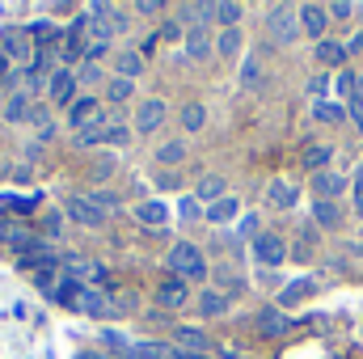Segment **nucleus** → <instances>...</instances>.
I'll use <instances>...</instances> for the list:
<instances>
[{
  "label": "nucleus",
  "mask_w": 363,
  "mask_h": 359,
  "mask_svg": "<svg viewBox=\"0 0 363 359\" xmlns=\"http://www.w3.org/2000/svg\"><path fill=\"white\" fill-rule=\"evenodd\" d=\"M165 263H169V270H174L178 279H203V275H207V263H203L199 245H190V241H178Z\"/></svg>",
  "instance_id": "f257e3e1"
},
{
  "label": "nucleus",
  "mask_w": 363,
  "mask_h": 359,
  "mask_svg": "<svg viewBox=\"0 0 363 359\" xmlns=\"http://www.w3.org/2000/svg\"><path fill=\"white\" fill-rule=\"evenodd\" d=\"M64 211H68V220L81 224V228H97V224H106V207H101L93 194H68Z\"/></svg>",
  "instance_id": "f03ea898"
},
{
  "label": "nucleus",
  "mask_w": 363,
  "mask_h": 359,
  "mask_svg": "<svg viewBox=\"0 0 363 359\" xmlns=\"http://www.w3.org/2000/svg\"><path fill=\"white\" fill-rule=\"evenodd\" d=\"M267 30H271L274 43H296V38H300V9H291V4H274L271 17H267Z\"/></svg>",
  "instance_id": "7ed1b4c3"
},
{
  "label": "nucleus",
  "mask_w": 363,
  "mask_h": 359,
  "mask_svg": "<svg viewBox=\"0 0 363 359\" xmlns=\"http://www.w3.org/2000/svg\"><path fill=\"white\" fill-rule=\"evenodd\" d=\"M60 270L68 279H77V283H101L106 279V267L97 258H85V254H64L60 258Z\"/></svg>",
  "instance_id": "20e7f679"
},
{
  "label": "nucleus",
  "mask_w": 363,
  "mask_h": 359,
  "mask_svg": "<svg viewBox=\"0 0 363 359\" xmlns=\"http://www.w3.org/2000/svg\"><path fill=\"white\" fill-rule=\"evenodd\" d=\"M0 55H9V60H17V64L34 60V43H30V30L4 26V30H0Z\"/></svg>",
  "instance_id": "39448f33"
},
{
  "label": "nucleus",
  "mask_w": 363,
  "mask_h": 359,
  "mask_svg": "<svg viewBox=\"0 0 363 359\" xmlns=\"http://www.w3.org/2000/svg\"><path fill=\"white\" fill-rule=\"evenodd\" d=\"M77 72H68V68H60V72H51L47 77V97L55 101V106H72L77 101Z\"/></svg>",
  "instance_id": "423d86ee"
},
{
  "label": "nucleus",
  "mask_w": 363,
  "mask_h": 359,
  "mask_svg": "<svg viewBox=\"0 0 363 359\" xmlns=\"http://www.w3.org/2000/svg\"><path fill=\"white\" fill-rule=\"evenodd\" d=\"M254 258H258L262 267H279V263L287 258L283 237H274V233H258V237H254Z\"/></svg>",
  "instance_id": "0eeeda50"
},
{
  "label": "nucleus",
  "mask_w": 363,
  "mask_h": 359,
  "mask_svg": "<svg viewBox=\"0 0 363 359\" xmlns=\"http://www.w3.org/2000/svg\"><path fill=\"white\" fill-rule=\"evenodd\" d=\"M165 101L161 97H148L144 106H140V114H135V131L140 136H152V131H161V123H165Z\"/></svg>",
  "instance_id": "6e6552de"
},
{
  "label": "nucleus",
  "mask_w": 363,
  "mask_h": 359,
  "mask_svg": "<svg viewBox=\"0 0 363 359\" xmlns=\"http://www.w3.org/2000/svg\"><path fill=\"white\" fill-rule=\"evenodd\" d=\"M89 123H101V106H97V97H77V101L68 106V127L85 131Z\"/></svg>",
  "instance_id": "1a4fd4ad"
},
{
  "label": "nucleus",
  "mask_w": 363,
  "mask_h": 359,
  "mask_svg": "<svg viewBox=\"0 0 363 359\" xmlns=\"http://www.w3.org/2000/svg\"><path fill=\"white\" fill-rule=\"evenodd\" d=\"M325 26H330V9H325V4H300V30H304V34L321 38Z\"/></svg>",
  "instance_id": "9d476101"
},
{
  "label": "nucleus",
  "mask_w": 363,
  "mask_h": 359,
  "mask_svg": "<svg viewBox=\"0 0 363 359\" xmlns=\"http://www.w3.org/2000/svg\"><path fill=\"white\" fill-rule=\"evenodd\" d=\"M174 347L186 355H203L207 351V334L199 326H174Z\"/></svg>",
  "instance_id": "9b49d317"
},
{
  "label": "nucleus",
  "mask_w": 363,
  "mask_h": 359,
  "mask_svg": "<svg viewBox=\"0 0 363 359\" xmlns=\"http://www.w3.org/2000/svg\"><path fill=\"white\" fill-rule=\"evenodd\" d=\"M157 304H161V309H182V304H186V279L169 275V279L157 287Z\"/></svg>",
  "instance_id": "f8f14e48"
},
{
  "label": "nucleus",
  "mask_w": 363,
  "mask_h": 359,
  "mask_svg": "<svg viewBox=\"0 0 363 359\" xmlns=\"http://www.w3.org/2000/svg\"><path fill=\"white\" fill-rule=\"evenodd\" d=\"M77 309H81V313H93V317H110V313H114L110 296H106V292H93V287H85V292H81Z\"/></svg>",
  "instance_id": "ddd939ff"
},
{
  "label": "nucleus",
  "mask_w": 363,
  "mask_h": 359,
  "mask_svg": "<svg viewBox=\"0 0 363 359\" xmlns=\"http://www.w3.org/2000/svg\"><path fill=\"white\" fill-rule=\"evenodd\" d=\"M123 359H178V347H165V343H131Z\"/></svg>",
  "instance_id": "4468645a"
},
{
  "label": "nucleus",
  "mask_w": 363,
  "mask_h": 359,
  "mask_svg": "<svg viewBox=\"0 0 363 359\" xmlns=\"http://www.w3.org/2000/svg\"><path fill=\"white\" fill-rule=\"evenodd\" d=\"M135 216H140L144 224H152V228H161V224H169V207H165V203H157V199H148V203H140V207H135Z\"/></svg>",
  "instance_id": "2eb2a0df"
},
{
  "label": "nucleus",
  "mask_w": 363,
  "mask_h": 359,
  "mask_svg": "<svg viewBox=\"0 0 363 359\" xmlns=\"http://www.w3.org/2000/svg\"><path fill=\"white\" fill-rule=\"evenodd\" d=\"M342 186H347V182L338 178V174H330V170H321V174L313 178V190H317V199H338V194H342Z\"/></svg>",
  "instance_id": "dca6fc26"
},
{
  "label": "nucleus",
  "mask_w": 363,
  "mask_h": 359,
  "mask_svg": "<svg viewBox=\"0 0 363 359\" xmlns=\"http://www.w3.org/2000/svg\"><path fill=\"white\" fill-rule=\"evenodd\" d=\"M182 161H186V144H182V140H165V144L157 148V165H161V170H165V165L174 170Z\"/></svg>",
  "instance_id": "f3484780"
},
{
  "label": "nucleus",
  "mask_w": 363,
  "mask_h": 359,
  "mask_svg": "<svg viewBox=\"0 0 363 359\" xmlns=\"http://www.w3.org/2000/svg\"><path fill=\"white\" fill-rule=\"evenodd\" d=\"M207 51H211V38H207L203 26H194V30L186 34V55H190V60H203Z\"/></svg>",
  "instance_id": "a211bd4d"
},
{
  "label": "nucleus",
  "mask_w": 363,
  "mask_h": 359,
  "mask_svg": "<svg viewBox=\"0 0 363 359\" xmlns=\"http://www.w3.org/2000/svg\"><path fill=\"white\" fill-rule=\"evenodd\" d=\"M317 60H321L325 68H338V64L347 60V47H342V43H330V38H321V43H317Z\"/></svg>",
  "instance_id": "6ab92c4d"
},
{
  "label": "nucleus",
  "mask_w": 363,
  "mask_h": 359,
  "mask_svg": "<svg viewBox=\"0 0 363 359\" xmlns=\"http://www.w3.org/2000/svg\"><path fill=\"white\" fill-rule=\"evenodd\" d=\"M114 68H118V77H123V81H135V77L144 72V55H140V51H127V55H118V60H114Z\"/></svg>",
  "instance_id": "aec40b11"
},
{
  "label": "nucleus",
  "mask_w": 363,
  "mask_h": 359,
  "mask_svg": "<svg viewBox=\"0 0 363 359\" xmlns=\"http://www.w3.org/2000/svg\"><path fill=\"white\" fill-rule=\"evenodd\" d=\"M313 220H317V224H325V228H334V224L342 220V211H338V203H334V199H317V203H313Z\"/></svg>",
  "instance_id": "412c9836"
},
{
  "label": "nucleus",
  "mask_w": 363,
  "mask_h": 359,
  "mask_svg": "<svg viewBox=\"0 0 363 359\" xmlns=\"http://www.w3.org/2000/svg\"><path fill=\"white\" fill-rule=\"evenodd\" d=\"M228 309V296L224 292H199V313L203 317H220Z\"/></svg>",
  "instance_id": "4be33fe9"
},
{
  "label": "nucleus",
  "mask_w": 363,
  "mask_h": 359,
  "mask_svg": "<svg viewBox=\"0 0 363 359\" xmlns=\"http://www.w3.org/2000/svg\"><path fill=\"white\" fill-rule=\"evenodd\" d=\"M258 330L271 334V338H279V334L287 330V317H283L279 309H262V313H258Z\"/></svg>",
  "instance_id": "5701e85b"
},
{
  "label": "nucleus",
  "mask_w": 363,
  "mask_h": 359,
  "mask_svg": "<svg viewBox=\"0 0 363 359\" xmlns=\"http://www.w3.org/2000/svg\"><path fill=\"white\" fill-rule=\"evenodd\" d=\"M237 207H241V203H237L233 194H224L220 203H211V207H207V220H211V224H224V220H233V216H237Z\"/></svg>",
  "instance_id": "b1692460"
},
{
  "label": "nucleus",
  "mask_w": 363,
  "mask_h": 359,
  "mask_svg": "<svg viewBox=\"0 0 363 359\" xmlns=\"http://www.w3.org/2000/svg\"><path fill=\"white\" fill-rule=\"evenodd\" d=\"M224 190H228L224 178H216V174H211V178L199 182V203H220V199H224Z\"/></svg>",
  "instance_id": "393cba45"
},
{
  "label": "nucleus",
  "mask_w": 363,
  "mask_h": 359,
  "mask_svg": "<svg viewBox=\"0 0 363 359\" xmlns=\"http://www.w3.org/2000/svg\"><path fill=\"white\" fill-rule=\"evenodd\" d=\"M182 127H186V131H203V123H207V110H203V106H199V101H190V106H182Z\"/></svg>",
  "instance_id": "a878e982"
},
{
  "label": "nucleus",
  "mask_w": 363,
  "mask_h": 359,
  "mask_svg": "<svg viewBox=\"0 0 363 359\" xmlns=\"http://www.w3.org/2000/svg\"><path fill=\"white\" fill-rule=\"evenodd\" d=\"M241 85H245V89H258V85H262V64H258V55H250V60L241 64Z\"/></svg>",
  "instance_id": "bb28decb"
},
{
  "label": "nucleus",
  "mask_w": 363,
  "mask_h": 359,
  "mask_svg": "<svg viewBox=\"0 0 363 359\" xmlns=\"http://www.w3.org/2000/svg\"><path fill=\"white\" fill-rule=\"evenodd\" d=\"M30 110H34V106H30V93L17 89V97H13V101H9V110H4V118H9V123H17V118H26Z\"/></svg>",
  "instance_id": "cd10ccee"
},
{
  "label": "nucleus",
  "mask_w": 363,
  "mask_h": 359,
  "mask_svg": "<svg viewBox=\"0 0 363 359\" xmlns=\"http://www.w3.org/2000/svg\"><path fill=\"white\" fill-rule=\"evenodd\" d=\"M216 17L224 21V30H237V21H241V4H237V0H224V4H216Z\"/></svg>",
  "instance_id": "c85d7f7f"
},
{
  "label": "nucleus",
  "mask_w": 363,
  "mask_h": 359,
  "mask_svg": "<svg viewBox=\"0 0 363 359\" xmlns=\"http://www.w3.org/2000/svg\"><path fill=\"white\" fill-rule=\"evenodd\" d=\"M216 51L233 60V55L241 51V30H224V34H220V43H216Z\"/></svg>",
  "instance_id": "c756f323"
},
{
  "label": "nucleus",
  "mask_w": 363,
  "mask_h": 359,
  "mask_svg": "<svg viewBox=\"0 0 363 359\" xmlns=\"http://www.w3.org/2000/svg\"><path fill=\"white\" fill-rule=\"evenodd\" d=\"M271 203L274 207H291V203H296V190H291L287 182H271Z\"/></svg>",
  "instance_id": "7c9ffc66"
},
{
  "label": "nucleus",
  "mask_w": 363,
  "mask_h": 359,
  "mask_svg": "<svg viewBox=\"0 0 363 359\" xmlns=\"http://www.w3.org/2000/svg\"><path fill=\"white\" fill-rule=\"evenodd\" d=\"M106 97H110V101H127V97H131V81H123V77H114V81L106 85Z\"/></svg>",
  "instance_id": "2f4dec72"
},
{
  "label": "nucleus",
  "mask_w": 363,
  "mask_h": 359,
  "mask_svg": "<svg viewBox=\"0 0 363 359\" xmlns=\"http://www.w3.org/2000/svg\"><path fill=\"white\" fill-rule=\"evenodd\" d=\"M325 161H330V148H313V153L304 157V165H308V170H317V174L325 170Z\"/></svg>",
  "instance_id": "473e14b6"
},
{
  "label": "nucleus",
  "mask_w": 363,
  "mask_h": 359,
  "mask_svg": "<svg viewBox=\"0 0 363 359\" xmlns=\"http://www.w3.org/2000/svg\"><path fill=\"white\" fill-rule=\"evenodd\" d=\"M30 38H43V43H55V38H60V30H55V26H43V21H38V26H30Z\"/></svg>",
  "instance_id": "72a5a7b5"
},
{
  "label": "nucleus",
  "mask_w": 363,
  "mask_h": 359,
  "mask_svg": "<svg viewBox=\"0 0 363 359\" xmlns=\"http://www.w3.org/2000/svg\"><path fill=\"white\" fill-rule=\"evenodd\" d=\"M317 118H325V123H338V118H342V106H330V101H321V106H317Z\"/></svg>",
  "instance_id": "f704fd0d"
},
{
  "label": "nucleus",
  "mask_w": 363,
  "mask_h": 359,
  "mask_svg": "<svg viewBox=\"0 0 363 359\" xmlns=\"http://www.w3.org/2000/svg\"><path fill=\"white\" fill-rule=\"evenodd\" d=\"M106 140H110V144H127V127H123V123H110V127H106Z\"/></svg>",
  "instance_id": "c9c22d12"
},
{
  "label": "nucleus",
  "mask_w": 363,
  "mask_h": 359,
  "mask_svg": "<svg viewBox=\"0 0 363 359\" xmlns=\"http://www.w3.org/2000/svg\"><path fill=\"white\" fill-rule=\"evenodd\" d=\"M77 81H81V85H97V81H101V68H97V64L81 68V77H77Z\"/></svg>",
  "instance_id": "e433bc0d"
},
{
  "label": "nucleus",
  "mask_w": 363,
  "mask_h": 359,
  "mask_svg": "<svg viewBox=\"0 0 363 359\" xmlns=\"http://www.w3.org/2000/svg\"><path fill=\"white\" fill-rule=\"evenodd\" d=\"M304 292H308V279H300V283H291V287H287V292H283V300H287V304H291V300H300V296H304Z\"/></svg>",
  "instance_id": "4c0bfd02"
},
{
  "label": "nucleus",
  "mask_w": 363,
  "mask_h": 359,
  "mask_svg": "<svg viewBox=\"0 0 363 359\" xmlns=\"http://www.w3.org/2000/svg\"><path fill=\"white\" fill-rule=\"evenodd\" d=\"M355 13V4H347V0H338V4H330V17H351Z\"/></svg>",
  "instance_id": "58836bf2"
},
{
  "label": "nucleus",
  "mask_w": 363,
  "mask_h": 359,
  "mask_svg": "<svg viewBox=\"0 0 363 359\" xmlns=\"http://www.w3.org/2000/svg\"><path fill=\"white\" fill-rule=\"evenodd\" d=\"M355 211L363 216V170H355Z\"/></svg>",
  "instance_id": "ea45409f"
},
{
  "label": "nucleus",
  "mask_w": 363,
  "mask_h": 359,
  "mask_svg": "<svg viewBox=\"0 0 363 359\" xmlns=\"http://www.w3.org/2000/svg\"><path fill=\"white\" fill-rule=\"evenodd\" d=\"M351 118H355V127L363 131V97H351Z\"/></svg>",
  "instance_id": "a19ab883"
},
{
  "label": "nucleus",
  "mask_w": 363,
  "mask_h": 359,
  "mask_svg": "<svg viewBox=\"0 0 363 359\" xmlns=\"http://www.w3.org/2000/svg\"><path fill=\"white\" fill-rule=\"evenodd\" d=\"M194 211H199V199H186V203H182V216L194 220Z\"/></svg>",
  "instance_id": "79ce46f5"
},
{
  "label": "nucleus",
  "mask_w": 363,
  "mask_h": 359,
  "mask_svg": "<svg viewBox=\"0 0 363 359\" xmlns=\"http://www.w3.org/2000/svg\"><path fill=\"white\" fill-rule=\"evenodd\" d=\"M81 359H123V355H106V351H85Z\"/></svg>",
  "instance_id": "37998d69"
},
{
  "label": "nucleus",
  "mask_w": 363,
  "mask_h": 359,
  "mask_svg": "<svg viewBox=\"0 0 363 359\" xmlns=\"http://www.w3.org/2000/svg\"><path fill=\"white\" fill-rule=\"evenodd\" d=\"M178 359H207V355H186V351H178Z\"/></svg>",
  "instance_id": "c03bdc74"
},
{
  "label": "nucleus",
  "mask_w": 363,
  "mask_h": 359,
  "mask_svg": "<svg viewBox=\"0 0 363 359\" xmlns=\"http://www.w3.org/2000/svg\"><path fill=\"white\" fill-rule=\"evenodd\" d=\"M0 77H4V60H0Z\"/></svg>",
  "instance_id": "a18cd8bd"
}]
</instances>
